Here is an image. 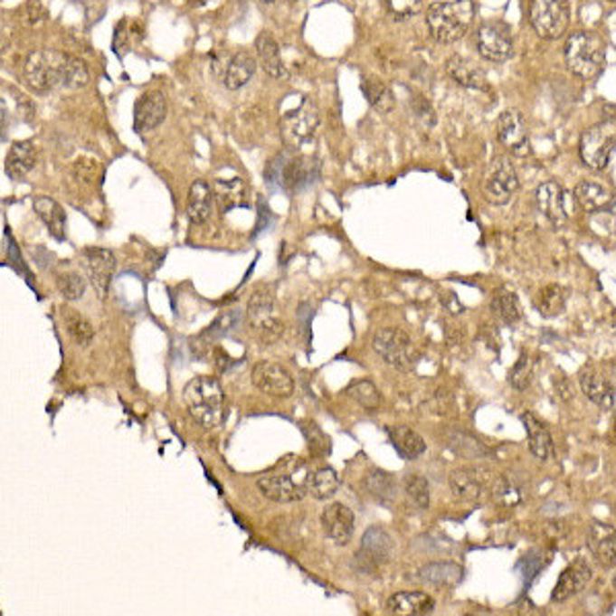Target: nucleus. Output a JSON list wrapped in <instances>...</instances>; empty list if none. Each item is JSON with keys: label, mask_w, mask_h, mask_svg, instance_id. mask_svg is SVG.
<instances>
[{"label": "nucleus", "mask_w": 616, "mask_h": 616, "mask_svg": "<svg viewBox=\"0 0 616 616\" xmlns=\"http://www.w3.org/2000/svg\"><path fill=\"white\" fill-rule=\"evenodd\" d=\"M318 126H321V111L310 99H304L299 108L288 111L280 119L281 140L288 148H300L315 138Z\"/></svg>", "instance_id": "8"}, {"label": "nucleus", "mask_w": 616, "mask_h": 616, "mask_svg": "<svg viewBox=\"0 0 616 616\" xmlns=\"http://www.w3.org/2000/svg\"><path fill=\"white\" fill-rule=\"evenodd\" d=\"M616 538L614 530L604 526V524H594L590 530V549L596 554V561L600 563V567L606 569V572H612L616 565Z\"/></svg>", "instance_id": "31"}, {"label": "nucleus", "mask_w": 616, "mask_h": 616, "mask_svg": "<svg viewBox=\"0 0 616 616\" xmlns=\"http://www.w3.org/2000/svg\"><path fill=\"white\" fill-rule=\"evenodd\" d=\"M575 202L580 204V208L588 214H596V212H614V195L608 192L604 185L596 184V181H582L580 185L573 189Z\"/></svg>", "instance_id": "26"}, {"label": "nucleus", "mask_w": 616, "mask_h": 616, "mask_svg": "<svg viewBox=\"0 0 616 616\" xmlns=\"http://www.w3.org/2000/svg\"><path fill=\"white\" fill-rule=\"evenodd\" d=\"M321 524L325 535L331 538L336 545L346 546L352 543L354 530H355V518L354 512L346 504L333 501L321 512Z\"/></svg>", "instance_id": "17"}, {"label": "nucleus", "mask_w": 616, "mask_h": 616, "mask_svg": "<svg viewBox=\"0 0 616 616\" xmlns=\"http://www.w3.org/2000/svg\"><path fill=\"white\" fill-rule=\"evenodd\" d=\"M420 580L431 585H456L462 580V567L456 563H431L422 569Z\"/></svg>", "instance_id": "41"}, {"label": "nucleus", "mask_w": 616, "mask_h": 616, "mask_svg": "<svg viewBox=\"0 0 616 616\" xmlns=\"http://www.w3.org/2000/svg\"><path fill=\"white\" fill-rule=\"evenodd\" d=\"M339 489V477L331 467L317 469L308 477V496H313L318 501H327L336 496Z\"/></svg>", "instance_id": "38"}, {"label": "nucleus", "mask_w": 616, "mask_h": 616, "mask_svg": "<svg viewBox=\"0 0 616 616\" xmlns=\"http://www.w3.org/2000/svg\"><path fill=\"white\" fill-rule=\"evenodd\" d=\"M212 197H214V205L223 212H231L234 208H242L247 205V187L242 184V179H216L210 185Z\"/></svg>", "instance_id": "28"}, {"label": "nucleus", "mask_w": 616, "mask_h": 616, "mask_svg": "<svg viewBox=\"0 0 616 616\" xmlns=\"http://www.w3.org/2000/svg\"><path fill=\"white\" fill-rule=\"evenodd\" d=\"M255 389L273 399H288L294 393V378L276 362H260L251 372Z\"/></svg>", "instance_id": "14"}, {"label": "nucleus", "mask_w": 616, "mask_h": 616, "mask_svg": "<svg viewBox=\"0 0 616 616\" xmlns=\"http://www.w3.org/2000/svg\"><path fill=\"white\" fill-rule=\"evenodd\" d=\"M606 3H614V0H606Z\"/></svg>", "instance_id": "56"}, {"label": "nucleus", "mask_w": 616, "mask_h": 616, "mask_svg": "<svg viewBox=\"0 0 616 616\" xmlns=\"http://www.w3.org/2000/svg\"><path fill=\"white\" fill-rule=\"evenodd\" d=\"M362 93L368 99V103L380 113H391L394 109V95L391 87L376 76H364L362 79Z\"/></svg>", "instance_id": "36"}, {"label": "nucleus", "mask_w": 616, "mask_h": 616, "mask_svg": "<svg viewBox=\"0 0 616 616\" xmlns=\"http://www.w3.org/2000/svg\"><path fill=\"white\" fill-rule=\"evenodd\" d=\"M393 553V538L389 532L380 526H372L362 538V549L357 559L366 569H374L380 563H386Z\"/></svg>", "instance_id": "22"}, {"label": "nucleus", "mask_w": 616, "mask_h": 616, "mask_svg": "<svg viewBox=\"0 0 616 616\" xmlns=\"http://www.w3.org/2000/svg\"><path fill=\"white\" fill-rule=\"evenodd\" d=\"M403 487H405V493L411 499V504L420 509H430V501H431L430 483L425 481L422 475H407Z\"/></svg>", "instance_id": "45"}, {"label": "nucleus", "mask_w": 616, "mask_h": 616, "mask_svg": "<svg viewBox=\"0 0 616 616\" xmlns=\"http://www.w3.org/2000/svg\"><path fill=\"white\" fill-rule=\"evenodd\" d=\"M553 383H554V389H557V393H559L561 401L572 399V386H569V380L565 376L559 374L557 378H553Z\"/></svg>", "instance_id": "53"}, {"label": "nucleus", "mask_w": 616, "mask_h": 616, "mask_svg": "<svg viewBox=\"0 0 616 616\" xmlns=\"http://www.w3.org/2000/svg\"><path fill=\"white\" fill-rule=\"evenodd\" d=\"M5 124H6V109H5L3 99H0V132L5 130Z\"/></svg>", "instance_id": "54"}, {"label": "nucleus", "mask_w": 616, "mask_h": 616, "mask_svg": "<svg viewBox=\"0 0 616 616\" xmlns=\"http://www.w3.org/2000/svg\"><path fill=\"white\" fill-rule=\"evenodd\" d=\"M530 23L543 40H559L569 27L565 0H530Z\"/></svg>", "instance_id": "10"}, {"label": "nucleus", "mask_w": 616, "mask_h": 616, "mask_svg": "<svg viewBox=\"0 0 616 616\" xmlns=\"http://www.w3.org/2000/svg\"><path fill=\"white\" fill-rule=\"evenodd\" d=\"M580 386L585 397H588L594 405H598L602 411H612L616 405V391L614 383L608 380L602 372L585 366L580 372Z\"/></svg>", "instance_id": "20"}, {"label": "nucleus", "mask_w": 616, "mask_h": 616, "mask_svg": "<svg viewBox=\"0 0 616 616\" xmlns=\"http://www.w3.org/2000/svg\"><path fill=\"white\" fill-rule=\"evenodd\" d=\"M257 71V60L249 54V52H237L231 56L226 64V71L223 74L224 87L228 90H239L253 79Z\"/></svg>", "instance_id": "32"}, {"label": "nucleus", "mask_w": 616, "mask_h": 616, "mask_svg": "<svg viewBox=\"0 0 616 616\" xmlns=\"http://www.w3.org/2000/svg\"><path fill=\"white\" fill-rule=\"evenodd\" d=\"M239 321H241V317H239L237 310H228V313L220 315L216 321L204 331V337L208 341H216V339H223L226 336H231V333L239 327Z\"/></svg>", "instance_id": "47"}, {"label": "nucleus", "mask_w": 616, "mask_h": 616, "mask_svg": "<svg viewBox=\"0 0 616 616\" xmlns=\"http://www.w3.org/2000/svg\"><path fill=\"white\" fill-rule=\"evenodd\" d=\"M166 119V99L161 90H150L134 105V130L138 134L156 130Z\"/></svg>", "instance_id": "19"}, {"label": "nucleus", "mask_w": 616, "mask_h": 616, "mask_svg": "<svg viewBox=\"0 0 616 616\" xmlns=\"http://www.w3.org/2000/svg\"><path fill=\"white\" fill-rule=\"evenodd\" d=\"M386 433H389L391 444L397 448L403 459L415 460L425 452V440L407 425H391V428H386Z\"/></svg>", "instance_id": "35"}, {"label": "nucleus", "mask_w": 616, "mask_h": 616, "mask_svg": "<svg viewBox=\"0 0 616 616\" xmlns=\"http://www.w3.org/2000/svg\"><path fill=\"white\" fill-rule=\"evenodd\" d=\"M56 286H58L60 294L64 296V300L74 302V300H81L82 296H85L87 280L82 278L79 271H62V273H58Z\"/></svg>", "instance_id": "44"}, {"label": "nucleus", "mask_w": 616, "mask_h": 616, "mask_svg": "<svg viewBox=\"0 0 616 616\" xmlns=\"http://www.w3.org/2000/svg\"><path fill=\"white\" fill-rule=\"evenodd\" d=\"M491 310L493 315L498 318H501L506 325H516L522 321V304L518 300V296L509 290H499L496 296L491 299Z\"/></svg>", "instance_id": "39"}, {"label": "nucleus", "mask_w": 616, "mask_h": 616, "mask_svg": "<svg viewBox=\"0 0 616 616\" xmlns=\"http://www.w3.org/2000/svg\"><path fill=\"white\" fill-rule=\"evenodd\" d=\"M446 74L456 82V85L473 89V90H487V74L481 66L465 56H452L446 62Z\"/></svg>", "instance_id": "24"}, {"label": "nucleus", "mask_w": 616, "mask_h": 616, "mask_svg": "<svg viewBox=\"0 0 616 616\" xmlns=\"http://www.w3.org/2000/svg\"><path fill=\"white\" fill-rule=\"evenodd\" d=\"M132 43V25L128 19H121L116 25V33H113V52L118 58H124L128 48Z\"/></svg>", "instance_id": "49"}, {"label": "nucleus", "mask_w": 616, "mask_h": 616, "mask_svg": "<svg viewBox=\"0 0 616 616\" xmlns=\"http://www.w3.org/2000/svg\"><path fill=\"white\" fill-rule=\"evenodd\" d=\"M493 487V473L485 467H460L450 473V489L456 499L477 501Z\"/></svg>", "instance_id": "15"}, {"label": "nucleus", "mask_w": 616, "mask_h": 616, "mask_svg": "<svg viewBox=\"0 0 616 616\" xmlns=\"http://www.w3.org/2000/svg\"><path fill=\"white\" fill-rule=\"evenodd\" d=\"M498 138L504 147L516 156H526L530 152V140L526 121L522 113L516 109H507L498 119Z\"/></svg>", "instance_id": "16"}, {"label": "nucleus", "mask_w": 616, "mask_h": 616, "mask_svg": "<svg viewBox=\"0 0 616 616\" xmlns=\"http://www.w3.org/2000/svg\"><path fill=\"white\" fill-rule=\"evenodd\" d=\"M313 433H315V438L310 436V433H307L310 450H313L315 454H327V452H329V440H327L325 433L318 430L317 425H313Z\"/></svg>", "instance_id": "52"}, {"label": "nucleus", "mask_w": 616, "mask_h": 616, "mask_svg": "<svg viewBox=\"0 0 616 616\" xmlns=\"http://www.w3.org/2000/svg\"><path fill=\"white\" fill-rule=\"evenodd\" d=\"M473 0H440L428 9V29L438 43H454L465 37L473 25Z\"/></svg>", "instance_id": "2"}, {"label": "nucleus", "mask_w": 616, "mask_h": 616, "mask_svg": "<svg viewBox=\"0 0 616 616\" xmlns=\"http://www.w3.org/2000/svg\"><path fill=\"white\" fill-rule=\"evenodd\" d=\"M214 214V197L205 181H194L187 195V218L194 226H202Z\"/></svg>", "instance_id": "29"}, {"label": "nucleus", "mask_w": 616, "mask_h": 616, "mask_svg": "<svg viewBox=\"0 0 616 616\" xmlns=\"http://www.w3.org/2000/svg\"><path fill=\"white\" fill-rule=\"evenodd\" d=\"M569 71L585 81H596L606 68V45L596 33L575 32L565 42Z\"/></svg>", "instance_id": "4"}, {"label": "nucleus", "mask_w": 616, "mask_h": 616, "mask_svg": "<svg viewBox=\"0 0 616 616\" xmlns=\"http://www.w3.org/2000/svg\"><path fill=\"white\" fill-rule=\"evenodd\" d=\"M318 175V165L310 156H296L292 161H288L281 169V185L288 192H299V189L315 184Z\"/></svg>", "instance_id": "27"}, {"label": "nucleus", "mask_w": 616, "mask_h": 616, "mask_svg": "<svg viewBox=\"0 0 616 616\" xmlns=\"http://www.w3.org/2000/svg\"><path fill=\"white\" fill-rule=\"evenodd\" d=\"M247 323L263 346H273L284 336V321L278 315L276 299L268 290H257L247 304Z\"/></svg>", "instance_id": "5"}, {"label": "nucleus", "mask_w": 616, "mask_h": 616, "mask_svg": "<svg viewBox=\"0 0 616 616\" xmlns=\"http://www.w3.org/2000/svg\"><path fill=\"white\" fill-rule=\"evenodd\" d=\"M62 321L68 331V336L72 337L74 344H79L81 347H89L90 341L95 337V329L87 317H82L79 310L74 308H62Z\"/></svg>", "instance_id": "37"}, {"label": "nucleus", "mask_w": 616, "mask_h": 616, "mask_svg": "<svg viewBox=\"0 0 616 616\" xmlns=\"http://www.w3.org/2000/svg\"><path fill=\"white\" fill-rule=\"evenodd\" d=\"M614 119L588 128L580 140V156L592 171H606L614 165Z\"/></svg>", "instance_id": "7"}, {"label": "nucleus", "mask_w": 616, "mask_h": 616, "mask_svg": "<svg viewBox=\"0 0 616 616\" xmlns=\"http://www.w3.org/2000/svg\"><path fill=\"white\" fill-rule=\"evenodd\" d=\"M37 165V148L32 140L14 142L6 152L5 158V173L13 181L25 179Z\"/></svg>", "instance_id": "23"}, {"label": "nucleus", "mask_w": 616, "mask_h": 616, "mask_svg": "<svg viewBox=\"0 0 616 616\" xmlns=\"http://www.w3.org/2000/svg\"><path fill=\"white\" fill-rule=\"evenodd\" d=\"M386 611L397 616H423L436 611V600L425 592H397L386 602Z\"/></svg>", "instance_id": "25"}, {"label": "nucleus", "mask_w": 616, "mask_h": 616, "mask_svg": "<svg viewBox=\"0 0 616 616\" xmlns=\"http://www.w3.org/2000/svg\"><path fill=\"white\" fill-rule=\"evenodd\" d=\"M23 79L35 93H52L56 89L76 90L87 87L89 71L82 60L56 50H35L23 64Z\"/></svg>", "instance_id": "1"}, {"label": "nucleus", "mask_w": 616, "mask_h": 616, "mask_svg": "<svg viewBox=\"0 0 616 616\" xmlns=\"http://www.w3.org/2000/svg\"><path fill=\"white\" fill-rule=\"evenodd\" d=\"M520 187L518 173L507 156H496L483 173L481 189L485 200L493 205H506Z\"/></svg>", "instance_id": "9"}, {"label": "nucleus", "mask_w": 616, "mask_h": 616, "mask_svg": "<svg viewBox=\"0 0 616 616\" xmlns=\"http://www.w3.org/2000/svg\"><path fill=\"white\" fill-rule=\"evenodd\" d=\"M411 111H413V116L420 119L425 128H431L436 124V113H433L430 101L423 95L413 93V99H411Z\"/></svg>", "instance_id": "50"}, {"label": "nucleus", "mask_w": 616, "mask_h": 616, "mask_svg": "<svg viewBox=\"0 0 616 616\" xmlns=\"http://www.w3.org/2000/svg\"><path fill=\"white\" fill-rule=\"evenodd\" d=\"M532 374H535V362L530 360L528 354H520L518 362L514 364L512 370L507 374V383L516 391H526L532 383Z\"/></svg>", "instance_id": "46"}, {"label": "nucleus", "mask_w": 616, "mask_h": 616, "mask_svg": "<svg viewBox=\"0 0 616 616\" xmlns=\"http://www.w3.org/2000/svg\"><path fill=\"white\" fill-rule=\"evenodd\" d=\"M372 347L383 357V362L399 372H411L420 364V352L407 333L401 329H380L372 337Z\"/></svg>", "instance_id": "6"}, {"label": "nucleus", "mask_w": 616, "mask_h": 616, "mask_svg": "<svg viewBox=\"0 0 616 616\" xmlns=\"http://www.w3.org/2000/svg\"><path fill=\"white\" fill-rule=\"evenodd\" d=\"M82 268H85L89 284L95 288V292L105 299L111 288L113 273L118 270V261L113 251L103 247H87L81 253Z\"/></svg>", "instance_id": "11"}, {"label": "nucleus", "mask_w": 616, "mask_h": 616, "mask_svg": "<svg viewBox=\"0 0 616 616\" xmlns=\"http://www.w3.org/2000/svg\"><path fill=\"white\" fill-rule=\"evenodd\" d=\"M346 394L366 411H376L380 405V393L370 380H354L346 389Z\"/></svg>", "instance_id": "42"}, {"label": "nucleus", "mask_w": 616, "mask_h": 616, "mask_svg": "<svg viewBox=\"0 0 616 616\" xmlns=\"http://www.w3.org/2000/svg\"><path fill=\"white\" fill-rule=\"evenodd\" d=\"M522 423H524V428H526L530 452L535 454L538 460L549 459V456L553 454V438H551V431L546 430V425L541 420H536L530 411L522 413Z\"/></svg>", "instance_id": "34"}, {"label": "nucleus", "mask_w": 616, "mask_h": 616, "mask_svg": "<svg viewBox=\"0 0 616 616\" xmlns=\"http://www.w3.org/2000/svg\"><path fill=\"white\" fill-rule=\"evenodd\" d=\"M366 489L378 501H383V504H389L391 499H394V489H397V485H394L393 477L389 473H384V470H378V469H372L368 477H366Z\"/></svg>", "instance_id": "43"}, {"label": "nucleus", "mask_w": 616, "mask_h": 616, "mask_svg": "<svg viewBox=\"0 0 616 616\" xmlns=\"http://www.w3.org/2000/svg\"><path fill=\"white\" fill-rule=\"evenodd\" d=\"M310 477V475H308ZM308 477L300 475H265L257 479V487L273 504H294L308 493Z\"/></svg>", "instance_id": "12"}, {"label": "nucleus", "mask_w": 616, "mask_h": 616, "mask_svg": "<svg viewBox=\"0 0 616 616\" xmlns=\"http://www.w3.org/2000/svg\"><path fill=\"white\" fill-rule=\"evenodd\" d=\"M33 210L40 216L42 223L48 228V232L56 241L66 239V214L56 200H52L48 195H37L33 200Z\"/></svg>", "instance_id": "30"}, {"label": "nucleus", "mask_w": 616, "mask_h": 616, "mask_svg": "<svg viewBox=\"0 0 616 616\" xmlns=\"http://www.w3.org/2000/svg\"><path fill=\"white\" fill-rule=\"evenodd\" d=\"M565 307H567V290L559 284L545 286L541 294H538L536 308H538V313L546 318L563 315Z\"/></svg>", "instance_id": "40"}, {"label": "nucleus", "mask_w": 616, "mask_h": 616, "mask_svg": "<svg viewBox=\"0 0 616 616\" xmlns=\"http://www.w3.org/2000/svg\"><path fill=\"white\" fill-rule=\"evenodd\" d=\"M567 197L569 194L559 185L557 181H545L536 189V208L541 214L549 220L553 226H563L569 218L567 210Z\"/></svg>", "instance_id": "18"}, {"label": "nucleus", "mask_w": 616, "mask_h": 616, "mask_svg": "<svg viewBox=\"0 0 616 616\" xmlns=\"http://www.w3.org/2000/svg\"><path fill=\"white\" fill-rule=\"evenodd\" d=\"M384 3L394 19L405 21L420 13L423 0H384Z\"/></svg>", "instance_id": "48"}, {"label": "nucleus", "mask_w": 616, "mask_h": 616, "mask_svg": "<svg viewBox=\"0 0 616 616\" xmlns=\"http://www.w3.org/2000/svg\"><path fill=\"white\" fill-rule=\"evenodd\" d=\"M97 171H99V166H97V161H93V158L81 156L79 161L74 163V175H76V179H81V181L95 179Z\"/></svg>", "instance_id": "51"}, {"label": "nucleus", "mask_w": 616, "mask_h": 616, "mask_svg": "<svg viewBox=\"0 0 616 616\" xmlns=\"http://www.w3.org/2000/svg\"><path fill=\"white\" fill-rule=\"evenodd\" d=\"M590 582H592V569L588 563H583V561L572 563V565L561 573L559 582L557 585H554V590L551 594V600L559 604L567 602V600L580 596L582 592L588 588Z\"/></svg>", "instance_id": "21"}, {"label": "nucleus", "mask_w": 616, "mask_h": 616, "mask_svg": "<svg viewBox=\"0 0 616 616\" xmlns=\"http://www.w3.org/2000/svg\"><path fill=\"white\" fill-rule=\"evenodd\" d=\"M189 415L205 430H214L224 420V391L216 378L195 376L184 391Z\"/></svg>", "instance_id": "3"}, {"label": "nucleus", "mask_w": 616, "mask_h": 616, "mask_svg": "<svg viewBox=\"0 0 616 616\" xmlns=\"http://www.w3.org/2000/svg\"><path fill=\"white\" fill-rule=\"evenodd\" d=\"M255 50H257V58H260L263 71L268 72L271 79H278V81L288 79V68L284 64V60H281L280 45L270 33H261L260 37H257Z\"/></svg>", "instance_id": "33"}, {"label": "nucleus", "mask_w": 616, "mask_h": 616, "mask_svg": "<svg viewBox=\"0 0 616 616\" xmlns=\"http://www.w3.org/2000/svg\"><path fill=\"white\" fill-rule=\"evenodd\" d=\"M477 50L487 62H506L514 56L512 33L501 23H485L477 32Z\"/></svg>", "instance_id": "13"}, {"label": "nucleus", "mask_w": 616, "mask_h": 616, "mask_svg": "<svg viewBox=\"0 0 616 616\" xmlns=\"http://www.w3.org/2000/svg\"><path fill=\"white\" fill-rule=\"evenodd\" d=\"M263 5H271V3H276V0H261Z\"/></svg>", "instance_id": "55"}]
</instances>
